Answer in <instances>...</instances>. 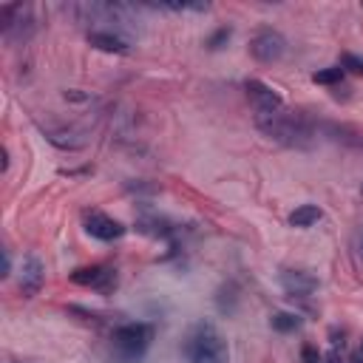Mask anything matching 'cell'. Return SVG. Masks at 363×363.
<instances>
[{
	"instance_id": "obj_2",
	"label": "cell",
	"mask_w": 363,
	"mask_h": 363,
	"mask_svg": "<svg viewBox=\"0 0 363 363\" xmlns=\"http://www.w3.org/2000/svg\"><path fill=\"white\" fill-rule=\"evenodd\" d=\"M182 354L187 363H230V346L210 320H199L187 332Z\"/></svg>"
},
{
	"instance_id": "obj_9",
	"label": "cell",
	"mask_w": 363,
	"mask_h": 363,
	"mask_svg": "<svg viewBox=\"0 0 363 363\" xmlns=\"http://www.w3.org/2000/svg\"><path fill=\"white\" fill-rule=\"evenodd\" d=\"M278 284L289 298H309L318 289V278L306 269H284L278 275Z\"/></svg>"
},
{
	"instance_id": "obj_8",
	"label": "cell",
	"mask_w": 363,
	"mask_h": 363,
	"mask_svg": "<svg viewBox=\"0 0 363 363\" xmlns=\"http://www.w3.org/2000/svg\"><path fill=\"white\" fill-rule=\"evenodd\" d=\"M244 91H247V96H250L255 113H272V111H281V108H284L281 94L272 91V88H269L267 82H261V79H247V82H244Z\"/></svg>"
},
{
	"instance_id": "obj_11",
	"label": "cell",
	"mask_w": 363,
	"mask_h": 363,
	"mask_svg": "<svg viewBox=\"0 0 363 363\" xmlns=\"http://www.w3.org/2000/svg\"><path fill=\"white\" fill-rule=\"evenodd\" d=\"M88 43L105 54H128L130 51V40L119 31H108V28H91L88 31Z\"/></svg>"
},
{
	"instance_id": "obj_17",
	"label": "cell",
	"mask_w": 363,
	"mask_h": 363,
	"mask_svg": "<svg viewBox=\"0 0 363 363\" xmlns=\"http://www.w3.org/2000/svg\"><path fill=\"white\" fill-rule=\"evenodd\" d=\"M230 37H233V28H230V26H221V28H216V31L207 37V48H210V51H218V48H224V45L230 43Z\"/></svg>"
},
{
	"instance_id": "obj_20",
	"label": "cell",
	"mask_w": 363,
	"mask_h": 363,
	"mask_svg": "<svg viewBox=\"0 0 363 363\" xmlns=\"http://www.w3.org/2000/svg\"><path fill=\"white\" fill-rule=\"evenodd\" d=\"M320 352H318V346H312V343H303V349H301V360L303 363H320Z\"/></svg>"
},
{
	"instance_id": "obj_12",
	"label": "cell",
	"mask_w": 363,
	"mask_h": 363,
	"mask_svg": "<svg viewBox=\"0 0 363 363\" xmlns=\"http://www.w3.org/2000/svg\"><path fill=\"white\" fill-rule=\"evenodd\" d=\"M323 218V210L318 204H298L292 213H289V227H298V230H306L312 224H318Z\"/></svg>"
},
{
	"instance_id": "obj_19",
	"label": "cell",
	"mask_w": 363,
	"mask_h": 363,
	"mask_svg": "<svg viewBox=\"0 0 363 363\" xmlns=\"http://www.w3.org/2000/svg\"><path fill=\"white\" fill-rule=\"evenodd\" d=\"M320 363H349V357L343 354V340H332V349L320 357Z\"/></svg>"
},
{
	"instance_id": "obj_13",
	"label": "cell",
	"mask_w": 363,
	"mask_h": 363,
	"mask_svg": "<svg viewBox=\"0 0 363 363\" xmlns=\"http://www.w3.org/2000/svg\"><path fill=\"white\" fill-rule=\"evenodd\" d=\"M136 230L145 235H156V238H167L173 233V224L162 216H139L136 218Z\"/></svg>"
},
{
	"instance_id": "obj_5",
	"label": "cell",
	"mask_w": 363,
	"mask_h": 363,
	"mask_svg": "<svg viewBox=\"0 0 363 363\" xmlns=\"http://www.w3.org/2000/svg\"><path fill=\"white\" fill-rule=\"evenodd\" d=\"M250 54L258 62H278L286 54V37L275 28H261L250 40Z\"/></svg>"
},
{
	"instance_id": "obj_16",
	"label": "cell",
	"mask_w": 363,
	"mask_h": 363,
	"mask_svg": "<svg viewBox=\"0 0 363 363\" xmlns=\"http://www.w3.org/2000/svg\"><path fill=\"white\" fill-rule=\"evenodd\" d=\"M343 68L340 65H332V68H323V71H315L312 74V82L315 85H340L343 82Z\"/></svg>"
},
{
	"instance_id": "obj_7",
	"label": "cell",
	"mask_w": 363,
	"mask_h": 363,
	"mask_svg": "<svg viewBox=\"0 0 363 363\" xmlns=\"http://www.w3.org/2000/svg\"><path fill=\"white\" fill-rule=\"evenodd\" d=\"M82 224H85V233H88L91 238H96V241H116V238H122L125 230H128L122 221H116V218H111V216H105V213H99V210L85 213Z\"/></svg>"
},
{
	"instance_id": "obj_6",
	"label": "cell",
	"mask_w": 363,
	"mask_h": 363,
	"mask_svg": "<svg viewBox=\"0 0 363 363\" xmlns=\"http://www.w3.org/2000/svg\"><path fill=\"white\" fill-rule=\"evenodd\" d=\"M71 281L96 292H113L116 289V269L108 264H91V267H79L71 272Z\"/></svg>"
},
{
	"instance_id": "obj_1",
	"label": "cell",
	"mask_w": 363,
	"mask_h": 363,
	"mask_svg": "<svg viewBox=\"0 0 363 363\" xmlns=\"http://www.w3.org/2000/svg\"><path fill=\"white\" fill-rule=\"evenodd\" d=\"M255 128L269 136L272 142L278 145H286V147H298V150H306L315 145V125L306 113L301 111H272V113H255Z\"/></svg>"
},
{
	"instance_id": "obj_21",
	"label": "cell",
	"mask_w": 363,
	"mask_h": 363,
	"mask_svg": "<svg viewBox=\"0 0 363 363\" xmlns=\"http://www.w3.org/2000/svg\"><path fill=\"white\" fill-rule=\"evenodd\" d=\"M9 272H11V258H9V250H3V272H0V275L6 278Z\"/></svg>"
},
{
	"instance_id": "obj_18",
	"label": "cell",
	"mask_w": 363,
	"mask_h": 363,
	"mask_svg": "<svg viewBox=\"0 0 363 363\" xmlns=\"http://www.w3.org/2000/svg\"><path fill=\"white\" fill-rule=\"evenodd\" d=\"M340 68L349 71V74L363 77V54H343L340 57Z\"/></svg>"
},
{
	"instance_id": "obj_4",
	"label": "cell",
	"mask_w": 363,
	"mask_h": 363,
	"mask_svg": "<svg viewBox=\"0 0 363 363\" xmlns=\"http://www.w3.org/2000/svg\"><path fill=\"white\" fill-rule=\"evenodd\" d=\"M37 23L31 17V6L23 3H3L0 6V31L9 43H26L34 34Z\"/></svg>"
},
{
	"instance_id": "obj_14",
	"label": "cell",
	"mask_w": 363,
	"mask_h": 363,
	"mask_svg": "<svg viewBox=\"0 0 363 363\" xmlns=\"http://www.w3.org/2000/svg\"><path fill=\"white\" fill-rule=\"evenodd\" d=\"M269 326H272L275 332H281V335H289V332H298V329L303 326V318L295 315V312H272Z\"/></svg>"
},
{
	"instance_id": "obj_15",
	"label": "cell",
	"mask_w": 363,
	"mask_h": 363,
	"mask_svg": "<svg viewBox=\"0 0 363 363\" xmlns=\"http://www.w3.org/2000/svg\"><path fill=\"white\" fill-rule=\"evenodd\" d=\"M216 303H218V312L221 315H233L235 306H238V289H235V284H224L218 289V295H216Z\"/></svg>"
},
{
	"instance_id": "obj_24",
	"label": "cell",
	"mask_w": 363,
	"mask_h": 363,
	"mask_svg": "<svg viewBox=\"0 0 363 363\" xmlns=\"http://www.w3.org/2000/svg\"><path fill=\"white\" fill-rule=\"evenodd\" d=\"M360 190H363V187H360Z\"/></svg>"
},
{
	"instance_id": "obj_10",
	"label": "cell",
	"mask_w": 363,
	"mask_h": 363,
	"mask_svg": "<svg viewBox=\"0 0 363 363\" xmlns=\"http://www.w3.org/2000/svg\"><path fill=\"white\" fill-rule=\"evenodd\" d=\"M45 284V264L37 255L23 258V272H20V289L26 298H34Z\"/></svg>"
},
{
	"instance_id": "obj_3",
	"label": "cell",
	"mask_w": 363,
	"mask_h": 363,
	"mask_svg": "<svg viewBox=\"0 0 363 363\" xmlns=\"http://www.w3.org/2000/svg\"><path fill=\"white\" fill-rule=\"evenodd\" d=\"M153 340V326L142 320H130L113 329L111 343H113V357L116 363H139Z\"/></svg>"
},
{
	"instance_id": "obj_23",
	"label": "cell",
	"mask_w": 363,
	"mask_h": 363,
	"mask_svg": "<svg viewBox=\"0 0 363 363\" xmlns=\"http://www.w3.org/2000/svg\"><path fill=\"white\" fill-rule=\"evenodd\" d=\"M357 255H360V258H363V230H360V233H357Z\"/></svg>"
},
{
	"instance_id": "obj_22",
	"label": "cell",
	"mask_w": 363,
	"mask_h": 363,
	"mask_svg": "<svg viewBox=\"0 0 363 363\" xmlns=\"http://www.w3.org/2000/svg\"><path fill=\"white\" fill-rule=\"evenodd\" d=\"M349 363H363V340H360V346H357V352L349 357Z\"/></svg>"
}]
</instances>
